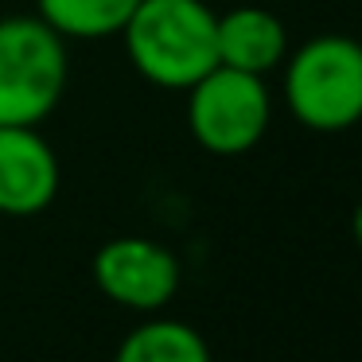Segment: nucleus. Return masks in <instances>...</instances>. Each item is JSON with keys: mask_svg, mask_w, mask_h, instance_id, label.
Instances as JSON below:
<instances>
[{"mask_svg": "<svg viewBox=\"0 0 362 362\" xmlns=\"http://www.w3.org/2000/svg\"><path fill=\"white\" fill-rule=\"evenodd\" d=\"M121 40L141 78L160 90H191L218 66V12L206 0H141Z\"/></svg>", "mask_w": 362, "mask_h": 362, "instance_id": "f257e3e1", "label": "nucleus"}, {"mask_svg": "<svg viewBox=\"0 0 362 362\" xmlns=\"http://www.w3.org/2000/svg\"><path fill=\"white\" fill-rule=\"evenodd\" d=\"M351 234H354V242H358V250H362V203L354 206V218H351Z\"/></svg>", "mask_w": 362, "mask_h": 362, "instance_id": "9d476101", "label": "nucleus"}, {"mask_svg": "<svg viewBox=\"0 0 362 362\" xmlns=\"http://www.w3.org/2000/svg\"><path fill=\"white\" fill-rule=\"evenodd\" d=\"M90 273L102 296L129 312H160L180 292V257L141 234L110 238L94 253Z\"/></svg>", "mask_w": 362, "mask_h": 362, "instance_id": "39448f33", "label": "nucleus"}, {"mask_svg": "<svg viewBox=\"0 0 362 362\" xmlns=\"http://www.w3.org/2000/svg\"><path fill=\"white\" fill-rule=\"evenodd\" d=\"M59 195V156L35 125H0V214L32 218Z\"/></svg>", "mask_w": 362, "mask_h": 362, "instance_id": "423d86ee", "label": "nucleus"}, {"mask_svg": "<svg viewBox=\"0 0 362 362\" xmlns=\"http://www.w3.org/2000/svg\"><path fill=\"white\" fill-rule=\"evenodd\" d=\"M141 0H35V16L63 40H110L121 35Z\"/></svg>", "mask_w": 362, "mask_h": 362, "instance_id": "1a4fd4ad", "label": "nucleus"}, {"mask_svg": "<svg viewBox=\"0 0 362 362\" xmlns=\"http://www.w3.org/2000/svg\"><path fill=\"white\" fill-rule=\"evenodd\" d=\"M71 82L66 40L40 16L0 20V125L40 129Z\"/></svg>", "mask_w": 362, "mask_h": 362, "instance_id": "7ed1b4c3", "label": "nucleus"}, {"mask_svg": "<svg viewBox=\"0 0 362 362\" xmlns=\"http://www.w3.org/2000/svg\"><path fill=\"white\" fill-rule=\"evenodd\" d=\"M288 59V28L281 16L257 4H238L218 16V63L265 78Z\"/></svg>", "mask_w": 362, "mask_h": 362, "instance_id": "0eeeda50", "label": "nucleus"}, {"mask_svg": "<svg viewBox=\"0 0 362 362\" xmlns=\"http://www.w3.org/2000/svg\"><path fill=\"white\" fill-rule=\"evenodd\" d=\"M113 362H211V346L191 323L144 320L121 339Z\"/></svg>", "mask_w": 362, "mask_h": 362, "instance_id": "6e6552de", "label": "nucleus"}, {"mask_svg": "<svg viewBox=\"0 0 362 362\" xmlns=\"http://www.w3.org/2000/svg\"><path fill=\"white\" fill-rule=\"evenodd\" d=\"M284 98L312 133H343L362 121V43L315 35L284 59Z\"/></svg>", "mask_w": 362, "mask_h": 362, "instance_id": "f03ea898", "label": "nucleus"}, {"mask_svg": "<svg viewBox=\"0 0 362 362\" xmlns=\"http://www.w3.org/2000/svg\"><path fill=\"white\" fill-rule=\"evenodd\" d=\"M273 102L257 74L214 66L187 90V129L199 148L214 156H242L265 136Z\"/></svg>", "mask_w": 362, "mask_h": 362, "instance_id": "20e7f679", "label": "nucleus"}]
</instances>
